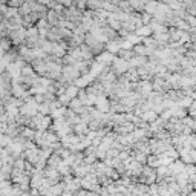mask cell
Wrapping results in <instances>:
<instances>
[{"label":"cell","instance_id":"cell-5","mask_svg":"<svg viewBox=\"0 0 196 196\" xmlns=\"http://www.w3.org/2000/svg\"><path fill=\"white\" fill-rule=\"evenodd\" d=\"M12 94L15 97H25V88H21L20 84H14L12 86Z\"/></svg>","mask_w":196,"mask_h":196},{"label":"cell","instance_id":"cell-14","mask_svg":"<svg viewBox=\"0 0 196 196\" xmlns=\"http://www.w3.org/2000/svg\"><path fill=\"white\" fill-rule=\"evenodd\" d=\"M95 158H97V155H90V156H88V158L84 159V162H86V164H94Z\"/></svg>","mask_w":196,"mask_h":196},{"label":"cell","instance_id":"cell-3","mask_svg":"<svg viewBox=\"0 0 196 196\" xmlns=\"http://www.w3.org/2000/svg\"><path fill=\"white\" fill-rule=\"evenodd\" d=\"M92 80V75H84V77H81L80 80L75 81V86L77 88H83V86H88V83Z\"/></svg>","mask_w":196,"mask_h":196},{"label":"cell","instance_id":"cell-7","mask_svg":"<svg viewBox=\"0 0 196 196\" xmlns=\"http://www.w3.org/2000/svg\"><path fill=\"white\" fill-rule=\"evenodd\" d=\"M156 6H158V3H156V2H150V3H147V5H146V9H147V12L153 14L155 11H156Z\"/></svg>","mask_w":196,"mask_h":196},{"label":"cell","instance_id":"cell-10","mask_svg":"<svg viewBox=\"0 0 196 196\" xmlns=\"http://www.w3.org/2000/svg\"><path fill=\"white\" fill-rule=\"evenodd\" d=\"M143 118L146 119V121H153V119L156 118V112H146Z\"/></svg>","mask_w":196,"mask_h":196},{"label":"cell","instance_id":"cell-8","mask_svg":"<svg viewBox=\"0 0 196 196\" xmlns=\"http://www.w3.org/2000/svg\"><path fill=\"white\" fill-rule=\"evenodd\" d=\"M193 103V98H188V97H186L184 100H179L178 101V104L179 106H184V107H187V106H190Z\"/></svg>","mask_w":196,"mask_h":196},{"label":"cell","instance_id":"cell-13","mask_svg":"<svg viewBox=\"0 0 196 196\" xmlns=\"http://www.w3.org/2000/svg\"><path fill=\"white\" fill-rule=\"evenodd\" d=\"M141 39L139 37H137V35H129L127 37V41H130V43H138Z\"/></svg>","mask_w":196,"mask_h":196},{"label":"cell","instance_id":"cell-6","mask_svg":"<svg viewBox=\"0 0 196 196\" xmlns=\"http://www.w3.org/2000/svg\"><path fill=\"white\" fill-rule=\"evenodd\" d=\"M77 94H78V88H77V86H69L68 90H66V95L69 98H75V97H77Z\"/></svg>","mask_w":196,"mask_h":196},{"label":"cell","instance_id":"cell-17","mask_svg":"<svg viewBox=\"0 0 196 196\" xmlns=\"http://www.w3.org/2000/svg\"><path fill=\"white\" fill-rule=\"evenodd\" d=\"M21 196H28V195H21Z\"/></svg>","mask_w":196,"mask_h":196},{"label":"cell","instance_id":"cell-16","mask_svg":"<svg viewBox=\"0 0 196 196\" xmlns=\"http://www.w3.org/2000/svg\"><path fill=\"white\" fill-rule=\"evenodd\" d=\"M63 196H70V193H69V192H66V193H63Z\"/></svg>","mask_w":196,"mask_h":196},{"label":"cell","instance_id":"cell-9","mask_svg":"<svg viewBox=\"0 0 196 196\" xmlns=\"http://www.w3.org/2000/svg\"><path fill=\"white\" fill-rule=\"evenodd\" d=\"M150 32H152V28L146 25V26H143L141 29H138V35H149Z\"/></svg>","mask_w":196,"mask_h":196},{"label":"cell","instance_id":"cell-15","mask_svg":"<svg viewBox=\"0 0 196 196\" xmlns=\"http://www.w3.org/2000/svg\"><path fill=\"white\" fill-rule=\"evenodd\" d=\"M60 3H63V5H66V6H69V5H70V0H60Z\"/></svg>","mask_w":196,"mask_h":196},{"label":"cell","instance_id":"cell-1","mask_svg":"<svg viewBox=\"0 0 196 196\" xmlns=\"http://www.w3.org/2000/svg\"><path fill=\"white\" fill-rule=\"evenodd\" d=\"M113 66H115L117 69V72L118 74H123V72H126V70L129 69V63L126 61V60H121V58H113Z\"/></svg>","mask_w":196,"mask_h":196},{"label":"cell","instance_id":"cell-2","mask_svg":"<svg viewBox=\"0 0 196 196\" xmlns=\"http://www.w3.org/2000/svg\"><path fill=\"white\" fill-rule=\"evenodd\" d=\"M75 77H78V69L77 68H72V66H69L64 69V78H68V80H72Z\"/></svg>","mask_w":196,"mask_h":196},{"label":"cell","instance_id":"cell-12","mask_svg":"<svg viewBox=\"0 0 196 196\" xmlns=\"http://www.w3.org/2000/svg\"><path fill=\"white\" fill-rule=\"evenodd\" d=\"M81 104H83V103H81L80 100H75V98H74L72 101H70V107H75V109H78Z\"/></svg>","mask_w":196,"mask_h":196},{"label":"cell","instance_id":"cell-11","mask_svg":"<svg viewBox=\"0 0 196 196\" xmlns=\"http://www.w3.org/2000/svg\"><path fill=\"white\" fill-rule=\"evenodd\" d=\"M141 90H143V94H149L152 90V84L150 83H141Z\"/></svg>","mask_w":196,"mask_h":196},{"label":"cell","instance_id":"cell-4","mask_svg":"<svg viewBox=\"0 0 196 196\" xmlns=\"http://www.w3.org/2000/svg\"><path fill=\"white\" fill-rule=\"evenodd\" d=\"M41 181H43V178H41V175H40V173H35V175L34 176H32V181H31V187H37V188H39L40 186H41Z\"/></svg>","mask_w":196,"mask_h":196}]
</instances>
